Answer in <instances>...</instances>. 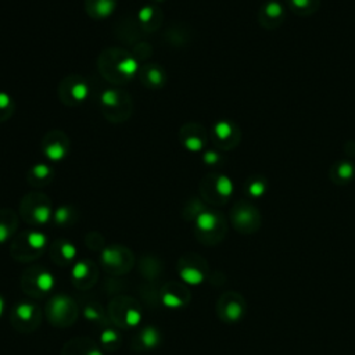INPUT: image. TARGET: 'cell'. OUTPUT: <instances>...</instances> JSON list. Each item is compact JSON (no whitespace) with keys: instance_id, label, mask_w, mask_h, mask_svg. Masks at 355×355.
<instances>
[{"instance_id":"cell-1","label":"cell","mask_w":355,"mask_h":355,"mask_svg":"<svg viewBox=\"0 0 355 355\" xmlns=\"http://www.w3.org/2000/svg\"><path fill=\"white\" fill-rule=\"evenodd\" d=\"M77 306L69 297L57 296L47 304V316L55 325L68 326L77 319Z\"/></svg>"},{"instance_id":"cell-2","label":"cell","mask_w":355,"mask_h":355,"mask_svg":"<svg viewBox=\"0 0 355 355\" xmlns=\"http://www.w3.org/2000/svg\"><path fill=\"white\" fill-rule=\"evenodd\" d=\"M286 18V10L277 0H268L258 10V22L265 30H276Z\"/></svg>"},{"instance_id":"cell-3","label":"cell","mask_w":355,"mask_h":355,"mask_svg":"<svg viewBox=\"0 0 355 355\" xmlns=\"http://www.w3.org/2000/svg\"><path fill=\"white\" fill-rule=\"evenodd\" d=\"M242 131L229 121H221L214 126V143L221 150H232L239 144Z\"/></svg>"},{"instance_id":"cell-4","label":"cell","mask_w":355,"mask_h":355,"mask_svg":"<svg viewBox=\"0 0 355 355\" xmlns=\"http://www.w3.org/2000/svg\"><path fill=\"white\" fill-rule=\"evenodd\" d=\"M232 219L237 229L243 232H252L260 225V214L251 204L239 202L232 211Z\"/></svg>"},{"instance_id":"cell-5","label":"cell","mask_w":355,"mask_h":355,"mask_svg":"<svg viewBox=\"0 0 355 355\" xmlns=\"http://www.w3.org/2000/svg\"><path fill=\"white\" fill-rule=\"evenodd\" d=\"M202 186H206V196L212 192L210 197L212 201H225L233 190L232 182L223 175H210L202 182Z\"/></svg>"},{"instance_id":"cell-6","label":"cell","mask_w":355,"mask_h":355,"mask_svg":"<svg viewBox=\"0 0 355 355\" xmlns=\"http://www.w3.org/2000/svg\"><path fill=\"white\" fill-rule=\"evenodd\" d=\"M355 164L350 160H339L331 168V179L336 185H347L354 181Z\"/></svg>"},{"instance_id":"cell-7","label":"cell","mask_w":355,"mask_h":355,"mask_svg":"<svg viewBox=\"0 0 355 355\" xmlns=\"http://www.w3.org/2000/svg\"><path fill=\"white\" fill-rule=\"evenodd\" d=\"M28 275L31 277H34V289L30 291L31 294H34V290H36L39 294H44L53 289L55 286V277L50 272L44 271V269H39V271H30Z\"/></svg>"},{"instance_id":"cell-8","label":"cell","mask_w":355,"mask_h":355,"mask_svg":"<svg viewBox=\"0 0 355 355\" xmlns=\"http://www.w3.org/2000/svg\"><path fill=\"white\" fill-rule=\"evenodd\" d=\"M14 322H18V325H28L31 322L39 321V315H38V308L31 304V302H20L18 306L14 308Z\"/></svg>"},{"instance_id":"cell-9","label":"cell","mask_w":355,"mask_h":355,"mask_svg":"<svg viewBox=\"0 0 355 355\" xmlns=\"http://www.w3.org/2000/svg\"><path fill=\"white\" fill-rule=\"evenodd\" d=\"M186 128L190 131V133L185 135L183 136V143L188 148H190L192 151H198L204 147L206 144V139H207V135H206V131L198 126V125H192L190 128L186 126Z\"/></svg>"},{"instance_id":"cell-10","label":"cell","mask_w":355,"mask_h":355,"mask_svg":"<svg viewBox=\"0 0 355 355\" xmlns=\"http://www.w3.org/2000/svg\"><path fill=\"white\" fill-rule=\"evenodd\" d=\"M287 5L294 14L308 17L319 10L321 0H287Z\"/></svg>"},{"instance_id":"cell-11","label":"cell","mask_w":355,"mask_h":355,"mask_svg":"<svg viewBox=\"0 0 355 355\" xmlns=\"http://www.w3.org/2000/svg\"><path fill=\"white\" fill-rule=\"evenodd\" d=\"M221 218L214 212H201L197 217V229L204 235H211L218 231V226L221 225Z\"/></svg>"},{"instance_id":"cell-12","label":"cell","mask_w":355,"mask_h":355,"mask_svg":"<svg viewBox=\"0 0 355 355\" xmlns=\"http://www.w3.org/2000/svg\"><path fill=\"white\" fill-rule=\"evenodd\" d=\"M268 190V181L262 175H251L246 182V192L251 197H262Z\"/></svg>"},{"instance_id":"cell-13","label":"cell","mask_w":355,"mask_h":355,"mask_svg":"<svg viewBox=\"0 0 355 355\" xmlns=\"http://www.w3.org/2000/svg\"><path fill=\"white\" fill-rule=\"evenodd\" d=\"M123 256L125 254L121 252V248L113 247V248H106L103 251L102 258H103L104 265L110 268V269H115L117 271V268H121L123 265Z\"/></svg>"},{"instance_id":"cell-14","label":"cell","mask_w":355,"mask_h":355,"mask_svg":"<svg viewBox=\"0 0 355 355\" xmlns=\"http://www.w3.org/2000/svg\"><path fill=\"white\" fill-rule=\"evenodd\" d=\"M140 341L146 348H154L160 344L161 341V335L156 327H146L142 333H140Z\"/></svg>"},{"instance_id":"cell-15","label":"cell","mask_w":355,"mask_h":355,"mask_svg":"<svg viewBox=\"0 0 355 355\" xmlns=\"http://www.w3.org/2000/svg\"><path fill=\"white\" fill-rule=\"evenodd\" d=\"M179 275L182 277L183 281L188 282L190 285H198L200 282H202V273L198 271L197 268H194L192 265L188 266H181V271H179Z\"/></svg>"},{"instance_id":"cell-16","label":"cell","mask_w":355,"mask_h":355,"mask_svg":"<svg viewBox=\"0 0 355 355\" xmlns=\"http://www.w3.org/2000/svg\"><path fill=\"white\" fill-rule=\"evenodd\" d=\"M57 246H55L53 248V254H60V258H63V261H71L75 256H77V250L72 244L65 242H59L56 243Z\"/></svg>"},{"instance_id":"cell-17","label":"cell","mask_w":355,"mask_h":355,"mask_svg":"<svg viewBox=\"0 0 355 355\" xmlns=\"http://www.w3.org/2000/svg\"><path fill=\"white\" fill-rule=\"evenodd\" d=\"M72 277H74V281L78 283L79 281H86V279H89V277L92 276V265L89 264L88 261H82V262H78L77 265L74 266V269H72Z\"/></svg>"},{"instance_id":"cell-18","label":"cell","mask_w":355,"mask_h":355,"mask_svg":"<svg viewBox=\"0 0 355 355\" xmlns=\"http://www.w3.org/2000/svg\"><path fill=\"white\" fill-rule=\"evenodd\" d=\"M161 300H163L164 306L169 307V308H178V307L183 306V302H185V298L178 294L176 289L165 291Z\"/></svg>"},{"instance_id":"cell-19","label":"cell","mask_w":355,"mask_h":355,"mask_svg":"<svg viewBox=\"0 0 355 355\" xmlns=\"http://www.w3.org/2000/svg\"><path fill=\"white\" fill-rule=\"evenodd\" d=\"M64 139H61L60 142H56V143H50L49 146L44 147V151L47 154V157L53 158V160H59V158H63V156L67 151V146L64 143Z\"/></svg>"},{"instance_id":"cell-20","label":"cell","mask_w":355,"mask_h":355,"mask_svg":"<svg viewBox=\"0 0 355 355\" xmlns=\"http://www.w3.org/2000/svg\"><path fill=\"white\" fill-rule=\"evenodd\" d=\"M223 314L227 321L235 322L237 319H240L243 315V307L237 302V301H231L225 308H223Z\"/></svg>"},{"instance_id":"cell-21","label":"cell","mask_w":355,"mask_h":355,"mask_svg":"<svg viewBox=\"0 0 355 355\" xmlns=\"http://www.w3.org/2000/svg\"><path fill=\"white\" fill-rule=\"evenodd\" d=\"M69 92L72 93L71 96L75 100H82L88 94V86H86L85 82H74V84L71 85V88H69Z\"/></svg>"},{"instance_id":"cell-22","label":"cell","mask_w":355,"mask_h":355,"mask_svg":"<svg viewBox=\"0 0 355 355\" xmlns=\"http://www.w3.org/2000/svg\"><path fill=\"white\" fill-rule=\"evenodd\" d=\"M84 314L85 316H86V319H89V321H99L100 318H102V315H103L102 308H100L99 306H94V304L85 307Z\"/></svg>"},{"instance_id":"cell-23","label":"cell","mask_w":355,"mask_h":355,"mask_svg":"<svg viewBox=\"0 0 355 355\" xmlns=\"http://www.w3.org/2000/svg\"><path fill=\"white\" fill-rule=\"evenodd\" d=\"M140 312L135 308H128L125 312V322L128 326H136L140 322Z\"/></svg>"},{"instance_id":"cell-24","label":"cell","mask_w":355,"mask_h":355,"mask_svg":"<svg viewBox=\"0 0 355 355\" xmlns=\"http://www.w3.org/2000/svg\"><path fill=\"white\" fill-rule=\"evenodd\" d=\"M102 343H103L104 347H109V345L114 344L117 345L118 343V335L114 331H104L102 333Z\"/></svg>"},{"instance_id":"cell-25","label":"cell","mask_w":355,"mask_h":355,"mask_svg":"<svg viewBox=\"0 0 355 355\" xmlns=\"http://www.w3.org/2000/svg\"><path fill=\"white\" fill-rule=\"evenodd\" d=\"M10 227L7 223H0V243H3L5 240H7V237L10 236Z\"/></svg>"},{"instance_id":"cell-26","label":"cell","mask_w":355,"mask_h":355,"mask_svg":"<svg viewBox=\"0 0 355 355\" xmlns=\"http://www.w3.org/2000/svg\"><path fill=\"white\" fill-rule=\"evenodd\" d=\"M204 160H206L208 164H215L218 160V156L215 153H207L206 154V157H204Z\"/></svg>"},{"instance_id":"cell-27","label":"cell","mask_w":355,"mask_h":355,"mask_svg":"<svg viewBox=\"0 0 355 355\" xmlns=\"http://www.w3.org/2000/svg\"><path fill=\"white\" fill-rule=\"evenodd\" d=\"M86 355H103L102 351H99L97 348H92V350L86 351Z\"/></svg>"},{"instance_id":"cell-28","label":"cell","mask_w":355,"mask_h":355,"mask_svg":"<svg viewBox=\"0 0 355 355\" xmlns=\"http://www.w3.org/2000/svg\"><path fill=\"white\" fill-rule=\"evenodd\" d=\"M3 310H5V301H3V298L0 297V316H2V314H3Z\"/></svg>"}]
</instances>
